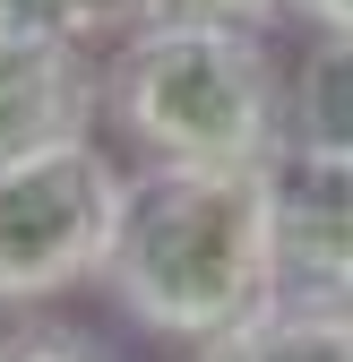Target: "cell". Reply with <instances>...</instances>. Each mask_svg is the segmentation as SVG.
<instances>
[{
  "mask_svg": "<svg viewBox=\"0 0 353 362\" xmlns=\"http://www.w3.org/2000/svg\"><path fill=\"white\" fill-rule=\"evenodd\" d=\"M95 285L164 345H207L276 302L258 164H121Z\"/></svg>",
  "mask_w": 353,
  "mask_h": 362,
  "instance_id": "obj_1",
  "label": "cell"
},
{
  "mask_svg": "<svg viewBox=\"0 0 353 362\" xmlns=\"http://www.w3.org/2000/svg\"><path fill=\"white\" fill-rule=\"evenodd\" d=\"M276 43L250 26H129L95 61V129L138 164H268Z\"/></svg>",
  "mask_w": 353,
  "mask_h": 362,
  "instance_id": "obj_2",
  "label": "cell"
},
{
  "mask_svg": "<svg viewBox=\"0 0 353 362\" xmlns=\"http://www.w3.org/2000/svg\"><path fill=\"white\" fill-rule=\"evenodd\" d=\"M112 190L121 164L104 156V139H69L0 164V310H52L61 293L95 285Z\"/></svg>",
  "mask_w": 353,
  "mask_h": 362,
  "instance_id": "obj_3",
  "label": "cell"
},
{
  "mask_svg": "<svg viewBox=\"0 0 353 362\" xmlns=\"http://www.w3.org/2000/svg\"><path fill=\"white\" fill-rule=\"evenodd\" d=\"M258 181H268L276 293L345 302V293H353V156L276 147L268 164H258Z\"/></svg>",
  "mask_w": 353,
  "mask_h": 362,
  "instance_id": "obj_4",
  "label": "cell"
},
{
  "mask_svg": "<svg viewBox=\"0 0 353 362\" xmlns=\"http://www.w3.org/2000/svg\"><path fill=\"white\" fill-rule=\"evenodd\" d=\"M95 139V61L52 35L0 26V164Z\"/></svg>",
  "mask_w": 353,
  "mask_h": 362,
  "instance_id": "obj_5",
  "label": "cell"
},
{
  "mask_svg": "<svg viewBox=\"0 0 353 362\" xmlns=\"http://www.w3.org/2000/svg\"><path fill=\"white\" fill-rule=\"evenodd\" d=\"M345 86H353V35H311L301 61H285V78H276V147L353 156ZM276 147H268V156H276Z\"/></svg>",
  "mask_w": 353,
  "mask_h": 362,
  "instance_id": "obj_6",
  "label": "cell"
},
{
  "mask_svg": "<svg viewBox=\"0 0 353 362\" xmlns=\"http://www.w3.org/2000/svg\"><path fill=\"white\" fill-rule=\"evenodd\" d=\"M198 362H353V310L311 302V293H276L225 337H207Z\"/></svg>",
  "mask_w": 353,
  "mask_h": 362,
  "instance_id": "obj_7",
  "label": "cell"
},
{
  "mask_svg": "<svg viewBox=\"0 0 353 362\" xmlns=\"http://www.w3.org/2000/svg\"><path fill=\"white\" fill-rule=\"evenodd\" d=\"M0 26L52 35V43H69V52L104 61L112 43L138 26V0H0Z\"/></svg>",
  "mask_w": 353,
  "mask_h": 362,
  "instance_id": "obj_8",
  "label": "cell"
},
{
  "mask_svg": "<svg viewBox=\"0 0 353 362\" xmlns=\"http://www.w3.org/2000/svg\"><path fill=\"white\" fill-rule=\"evenodd\" d=\"M0 362H121L95 328L78 320H52V310H9L0 328Z\"/></svg>",
  "mask_w": 353,
  "mask_h": 362,
  "instance_id": "obj_9",
  "label": "cell"
},
{
  "mask_svg": "<svg viewBox=\"0 0 353 362\" xmlns=\"http://www.w3.org/2000/svg\"><path fill=\"white\" fill-rule=\"evenodd\" d=\"M138 26H250V35H276L285 0H138Z\"/></svg>",
  "mask_w": 353,
  "mask_h": 362,
  "instance_id": "obj_10",
  "label": "cell"
},
{
  "mask_svg": "<svg viewBox=\"0 0 353 362\" xmlns=\"http://www.w3.org/2000/svg\"><path fill=\"white\" fill-rule=\"evenodd\" d=\"M285 18L301 35H353V0H285Z\"/></svg>",
  "mask_w": 353,
  "mask_h": 362,
  "instance_id": "obj_11",
  "label": "cell"
}]
</instances>
